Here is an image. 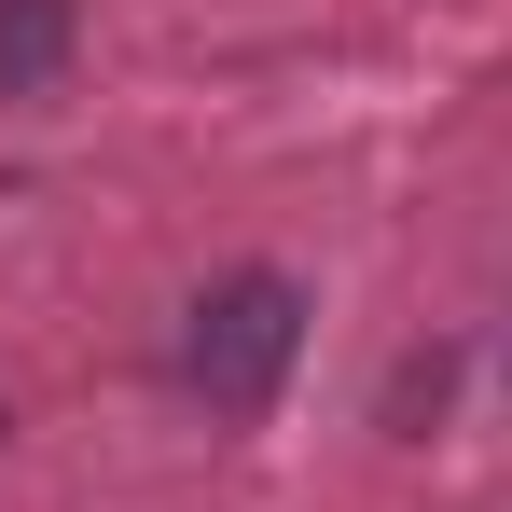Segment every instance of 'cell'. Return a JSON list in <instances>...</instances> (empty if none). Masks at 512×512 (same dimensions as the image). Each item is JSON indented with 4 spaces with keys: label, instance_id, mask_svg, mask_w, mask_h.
Masks as SVG:
<instances>
[{
    "label": "cell",
    "instance_id": "6da1fadb",
    "mask_svg": "<svg viewBox=\"0 0 512 512\" xmlns=\"http://www.w3.org/2000/svg\"><path fill=\"white\" fill-rule=\"evenodd\" d=\"M291 346H305V291H291L277 263H236V277H208L194 319H180V388H194L208 416L250 429L263 402H277V374H291Z\"/></svg>",
    "mask_w": 512,
    "mask_h": 512
},
{
    "label": "cell",
    "instance_id": "7a4b0ae2",
    "mask_svg": "<svg viewBox=\"0 0 512 512\" xmlns=\"http://www.w3.org/2000/svg\"><path fill=\"white\" fill-rule=\"evenodd\" d=\"M70 70V0H0V97H42Z\"/></svg>",
    "mask_w": 512,
    "mask_h": 512
}]
</instances>
